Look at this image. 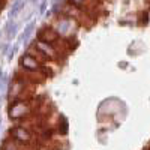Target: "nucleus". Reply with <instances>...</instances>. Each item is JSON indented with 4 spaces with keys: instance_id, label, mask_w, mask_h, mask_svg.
<instances>
[{
    "instance_id": "obj_6",
    "label": "nucleus",
    "mask_w": 150,
    "mask_h": 150,
    "mask_svg": "<svg viewBox=\"0 0 150 150\" xmlns=\"http://www.w3.org/2000/svg\"><path fill=\"white\" fill-rule=\"evenodd\" d=\"M149 11H141L138 15H137V24H140V26H147L149 24Z\"/></svg>"
},
{
    "instance_id": "obj_7",
    "label": "nucleus",
    "mask_w": 150,
    "mask_h": 150,
    "mask_svg": "<svg viewBox=\"0 0 150 150\" xmlns=\"http://www.w3.org/2000/svg\"><path fill=\"white\" fill-rule=\"evenodd\" d=\"M120 68H128V63H120Z\"/></svg>"
},
{
    "instance_id": "obj_9",
    "label": "nucleus",
    "mask_w": 150,
    "mask_h": 150,
    "mask_svg": "<svg viewBox=\"0 0 150 150\" xmlns=\"http://www.w3.org/2000/svg\"><path fill=\"white\" fill-rule=\"evenodd\" d=\"M149 150H150V144H149Z\"/></svg>"
},
{
    "instance_id": "obj_8",
    "label": "nucleus",
    "mask_w": 150,
    "mask_h": 150,
    "mask_svg": "<svg viewBox=\"0 0 150 150\" xmlns=\"http://www.w3.org/2000/svg\"><path fill=\"white\" fill-rule=\"evenodd\" d=\"M5 8V3H2V2H0V12H2V9Z\"/></svg>"
},
{
    "instance_id": "obj_2",
    "label": "nucleus",
    "mask_w": 150,
    "mask_h": 150,
    "mask_svg": "<svg viewBox=\"0 0 150 150\" xmlns=\"http://www.w3.org/2000/svg\"><path fill=\"white\" fill-rule=\"evenodd\" d=\"M32 87H33V84L30 81H27L26 78L17 75L8 87L9 102L12 104V102H17V101H23V99H32V98L27 96V95H32Z\"/></svg>"
},
{
    "instance_id": "obj_5",
    "label": "nucleus",
    "mask_w": 150,
    "mask_h": 150,
    "mask_svg": "<svg viewBox=\"0 0 150 150\" xmlns=\"http://www.w3.org/2000/svg\"><path fill=\"white\" fill-rule=\"evenodd\" d=\"M36 39L44 41L47 44H51V45L57 47L59 42L62 41V38L59 36V33L54 30L53 26H44L39 32H38V38H36Z\"/></svg>"
},
{
    "instance_id": "obj_4",
    "label": "nucleus",
    "mask_w": 150,
    "mask_h": 150,
    "mask_svg": "<svg viewBox=\"0 0 150 150\" xmlns=\"http://www.w3.org/2000/svg\"><path fill=\"white\" fill-rule=\"evenodd\" d=\"M33 45L45 56V59L48 62H62V59H63V54H62L59 50H57V47H54L51 44H47L44 41L35 39L33 41Z\"/></svg>"
},
{
    "instance_id": "obj_3",
    "label": "nucleus",
    "mask_w": 150,
    "mask_h": 150,
    "mask_svg": "<svg viewBox=\"0 0 150 150\" xmlns=\"http://www.w3.org/2000/svg\"><path fill=\"white\" fill-rule=\"evenodd\" d=\"M9 138H12L15 143L24 146V147H33L38 141H36V134L30 129H27L26 126L23 125H14L11 129H9Z\"/></svg>"
},
{
    "instance_id": "obj_1",
    "label": "nucleus",
    "mask_w": 150,
    "mask_h": 150,
    "mask_svg": "<svg viewBox=\"0 0 150 150\" xmlns=\"http://www.w3.org/2000/svg\"><path fill=\"white\" fill-rule=\"evenodd\" d=\"M33 111H36V101H35V96L32 99H23V101H17V102H12L9 105L8 110V117L14 122H24L27 120L29 116L32 114Z\"/></svg>"
}]
</instances>
